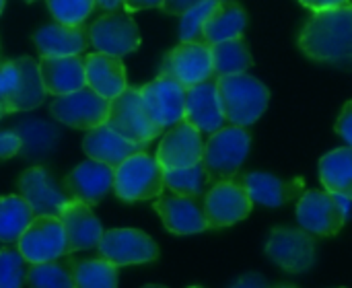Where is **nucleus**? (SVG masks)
<instances>
[{"label": "nucleus", "mask_w": 352, "mask_h": 288, "mask_svg": "<svg viewBox=\"0 0 352 288\" xmlns=\"http://www.w3.org/2000/svg\"><path fill=\"white\" fill-rule=\"evenodd\" d=\"M299 47L316 62L352 68V2L314 12L299 33Z\"/></svg>", "instance_id": "1"}, {"label": "nucleus", "mask_w": 352, "mask_h": 288, "mask_svg": "<svg viewBox=\"0 0 352 288\" xmlns=\"http://www.w3.org/2000/svg\"><path fill=\"white\" fill-rule=\"evenodd\" d=\"M217 93H219L221 111L231 126L245 128V126L258 122L270 103L268 87L245 72L231 74V76H219Z\"/></svg>", "instance_id": "2"}, {"label": "nucleus", "mask_w": 352, "mask_h": 288, "mask_svg": "<svg viewBox=\"0 0 352 288\" xmlns=\"http://www.w3.org/2000/svg\"><path fill=\"white\" fill-rule=\"evenodd\" d=\"M250 146L252 136L243 126H227L210 134V138L204 144L202 165L212 184L235 179L241 165L248 159Z\"/></svg>", "instance_id": "3"}, {"label": "nucleus", "mask_w": 352, "mask_h": 288, "mask_svg": "<svg viewBox=\"0 0 352 288\" xmlns=\"http://www.w3.org/2000/svg\"><path fill=\"white\" fill-rule=\"evenodd\" d=\"M165 171L148 153H136L113 169V192L124 202H142L163 196Z\"/></svg>", "instance_id": "4"}, {"label": "nucleus", "mask_w": 352, "mask_h": 288, "mask_svg": "<svg viewBox=\"0 0 352 288\" xmlns=\"http://www.w3.org/2000/svg\"><path fill=\"white\" fill-rule=\"evenodd\" d=\"M105 124L113 132L124 136L126 140L140 144V146L151 144L157 136L163 134V130L151 120L142 103L140 89H134V87H128L122 95H118L111 101Z\"/></svg>", "instance_id": "5"}, {"label": "nucleus", "mask_w": 352, "mask_h": 288, "mask_svg": "<svg viewBox=\"0 0 352 288\" xmlns=\"http://www.w3.org/2000/svg\"><path fill=\"white\" fill-rule=\"evenodd\" d=\"M349 217V200L330 192L309 190L297 202V221L309 235L332 237L340 233Z\"/></svg>", "instance_id": "6"}, {"label": "nucleus", "mask_w": 352, "mask_h": 288, "mask_svg": "<svg viewBox=\"0 0 352 288\" xmlns=\"http://www.w3.org/2000/svg\"><path fill=\"white\" fill-rule=\"evenodd\" d=\"M27 264H45L70 256L60 217H35L16 241Z\"/></svg>", "instance_id": "7"}, {"label": "nucleus", "mask_w": 352, "mask_h": 288, "mask_svg": "<svg viewBox=\"0 0 352 288\" xmlns=\"http://www.w3.org/2000/svg\"><path fill=\"white\" fill-rule=\"evenodd\" d=\"M109 105L105 97L95 93L91 87H82L74 93L62 95L50 105V113L56 122L76 128V130H95L107 122Z\"/></svg>", "instance_id": "8"}, {"label": "nucleus", "mask_w": 352, "mask_h": 288, "mask_svg": "<svg viewBox=\"0 0 352 288\" xmlns=\"http://www.w3.org/2000/svg\"><path fill=\"white\" fill-rule=\"evenodd\" d=\"M89 41L91 45L109 56H126L140 47V31L134 19L128 12H105L97 16L89 27Z\"/></svg>", "instance_id": "9"}, {"label": "nucleus", "mask_w": 352, "mask_h": 288, "mask_svg": "<svg viewBox=\"0 0 352 288\" xmlns=\"http://www.w3.org/2000/svg\"><path fill=\"white\" fill-rule=\"evenodd\" d=\"M159 74L177 80L186 89H192L200 82L212 80L214 66H212L210 45L208 43H186V41H182L163 58Z\"/></svg>", "instance_id": "10"}, {"label": "nucleus", "mask_w": 352, "mask_h": 288, "mask_svg": "<svg viewBox=\"0 0 352 288\" xmlns=\"http://www.w3.org/2000/svg\"><path fill=\"white\" fill-rule=\"evenodd\" d=\"M99 256L109 264L122 266H136L148 264L159 258L157 243L138 229H111L105 231L99 245Z\"/></svg>", "instance_id": "11"}, {"label": "nucleus", "mask_w": 352, "mask_h": 288, "mask_svg": "<svg viewBox=\"0 0 352 288\" xmlns=\"http://www.w3.org/2000/svg\"><path fill=\"white\" fill-rule=\"evenodd\" d=\"M252 198L237 179L217 181L204 194V212L210 229L231 227L252 212Z\"/></svg>", "instance_id": "12"}, {"label": "nucleus", "mask_w": 352, "mask_h": 288, "mask_svg": "<svg viewBox=\"0 0 352 288\" xmlns=\"http://www.w3.org/2000/svg\"><path fill=\"white\" fill-rule=\"evenodd\" d=\"M186 91L177 80L163 74L140 87L142 103L161 130H169L186 118Z\"/></svg>", "instance_id": "13"}, {"label": "nucleus", "mask_w": 352, "mask_h": 288, "mask_svg": "<svg viewBox=\"0 0 352 288\" xmlns=\"http://www.w3.org/2000/svg\"><path fill=\"white\" fill-rule=\"evenodd\" d=\"M266 254L285 272L301 274L316 264V241L307 231L278 227L268 237Z\"/></svg>", "instance_id": "14"}, {"label": "nucleus", "mask_w": 352, "mask_h": 288, "mask_svg": "<svg viewBox=\"0 0 352 288\" xmlns=\"http://www.w3.org/2000/svg\"><path fill=\"white\" fill-rule=\"evenodd\" d=\"M204 155V142L202 132L194 128L190 122L182 120L173 128H169L157 148L155 159L163 167V171L173 169H186L202 163Z\"/></svg>", "instance_id": "15"}, {"label": "nucleus", "mask_w": 352, "mask_h": 288, "mask_svg": "<svg viewBox=\"0 0 352 288\" xmlns=\"http://www.w3.org/2000/svg\"><path fill=\"white\" fill-rule=\"evenodd\" d=\"M153 208L161 217L165 229L173 235H196L210 229L204 212V198L169 194L159 196Z\"/></svg>", "instance_id": "16"}, {"label": "nucleus", "mask_w": 352, "mask_h": 288, "mask_svg": "<svg viewBox=\"0 0 352 288\" xmlns=\"http://www.w3.org/2000/svg\"><path fill=\"white\" fill-rule=\"evenodd\" d=\"M113 188V167L99 161H85L64 177V194L70 200L95 206Z\"/></svg>", "instance_id": "17"}, {"label": "nucleus", "mask_w": 352, "mask_h": 288, "mask_svg": "<svg viewBox=\"0 0 352 288\" xmlns=\"http://www.w3.org/2000/svg\"><path fill=\"white\" fill-rule=\"evenodd\" d=\"M19 192L33 208L35 217H60L70 200L43 167H31L19 177Z\"/></svg>", "instance_id": "18"}, {"label": "nucleus", "mask_w": 352, "mask_h": 288, "mask_svg": "<svg viewBox=\"0 0 352 288\" xmlns=\"http://www.w3.org/2000/svg\"><path fill=\"white\" fill-rule=\"evenodd\" d=\"M60 221L66 233L68 252H87L99 245L103 237V227L93 214L91 206L78 200H68L60 212Z\"/></svg>", "instance_id": "19"}, {"label": "nucleus", "mask_w": 352, "mask_h": 288, "mask_svg": "<svg viewBox=\"0 0 352 288\" xmlns=\"http://www.w3.org/2000/svg\"><path fill=\"white\" fill-rule=\"evenodd\" d=\"M237 181L248 190L254 204H262V206H270V208H276L295 198H301L303 190H305V181L301 177L285 181L276 175L264 173V171L245 173V175L237 177Z\"/></svg>", "instance_id": "20"}, {"label": "nucleus", "mask_w": 352, "mask_h": 288, "mask_svg": "<svg viewBox=\"0 0 352 288\" xmlns=\"http://www.w3.org/2000/svg\"><path fill=\"white\" fill-rule=\"evenodd\" d=\"M33 43L41 58L80 56L89 47V29L85 25H62L50 23L33 33Z\"/></svg>", "instance_id": "21"}, {"label": "nucleus", "mask_w": 352, "mask_h": 288, "mask_svg": "<svg viewBox=\"0 0 352 288\" xmlns=\"http://www.w3.org/2000/svg\"><path fill=\"white\" fill-rule=\"evenodd\" d=\"M186 122L198 128L202 134H214L227 122L217 93V80L200 82L186 91Z\"/></svg>", "instance_id": "22"}, {"label": "nucleus", "mask_w": 352, "mask_h": 288, "mask_svg": "<svg viewBox=\"0 0 352 288\" xmlns=\"http://www.w3.org/2000/svg\"><path fill=\"white\" fill-rule=\"evenodd\" d=\"M85 78H87V87H91L107 101H113L118 95H122L128 89L126 68L122 58L101 52L85 56Z\"/></svg>", "instance_id": "23"}, {"label": "nucleus", "mask_w": 352, "mask_h": 288, "mask_svg": "<svg viewBox=\"0 0 352 288\" xmlns=\"http://www.w3.org/2000/svg\"><path fill=\"white\" fill-rule=\"evenodd\" d=\"M39 72L43 87L50 95L62 97L87 87L85 78V58L62 56V58H41Z\"/></svg>", "instance_id": "24"}, {"label": "nucleus", "mask_w": 352, "mask_h": 288, "mask_svg": "<svg viewBox=\"0 0 352 288\" xmlns=\"http://www.w3.org/2000/svg\"><path fill=\"white\" fill-rule=\"evenodd\" d=\"M82 148L89 155V159L105 163V165L116 169L118 165H122L132 155L142 153L146 146H140V144L126 140L124 136L113 132L107 124H103L95 130H89V134L82 140Z\"/></svg>", "instance_id": "25"}, {"label": "nucleus", "mask_w": 352, "mask_h": 288, "mask_svg": "<svg viewBox=\"0 0 352 288\" xmlns=\"http://www.w3.org/2000/svg\"><path fill=\"white\" fill-rule=\"evenodd\" d=\"M248 25V14L243 6L235 0H217L212 6L206 23H204V41L208 45L227 41V39H237L243 35Z\"/></svg>", "instance_id": "26"}, {"label": "nucleus", "mask_w": 352, "mask_h": 288, "mask_svg": "<svg viewBox=\"0 0 352 288\" xmlns=\"http://www.w3.org/2000/svg\"><path fill=\"white\" fill-rule=\"evenodd\" d=\"M320 179L326 192L352 200V146L330 151L320 159Z\"/></svg>", "instance_id": "27"}, {"label": "nucleus", "mask_w": 352, "mask_h": 288, "mask_svg": "<svg viewBox=\"0 0 352 288\" xmlns=\"http://www.w3.org/2000/svg\"><path fill=\"white\" fill-rule=\"evenodd\" d=\"M16 134L21 138V157L29 161H41L50 157L58 144V128L43 122V120H23L16 128Z\"/></svg>", "instance_id": "28"}, {"label": "nucleus", "mask_w": 352, "mask_h": 288, "mask_svg": "<svg viewBox=\"0 0 352 288\" xmlns=\"http://www.w3.org/2000/svg\"><path fill=\"white\" fill-rule=\"evenodd\" d=\"M35 212L23 196L0 198V243H16L27 227L33 223Z\"/></svg>", "instance_id": "29"}, {"label": "nucleus", "mask_w": 352, "mask_h": 288, "mask_svg": "<svg viewBox=\"0 0 352 288\" xmlns=\"http://www.w3.org/2000/svg\"><path fill=\"white\" fill-rule=\"evenodd\" d=\"M212 49V66L214 76H231V74H243L254 66V58L241 37L227 39L221 43L210 45Z\"/></svg>", "instance_id": "30"}, {"label": "nucleus", "mask_w": 352, "mask_h": 288, "mask_svg": "<svg viewBox=\"0 0 352 288\" xmlns=\"http://www.w3.org/2000/svg\"><path fill=\"white\" fill-rule=\"evenodd\" d=\"M16 62L21 66V87H19L14 105H12V113L31 111V109L39 107L47 95L43 80H41L39 64L31 56H21V58H16Z\"/></svg>", "instance_id": "31"}, {"label": "nucleus", "mask_w": 352, "mask_h": 288, "mask_svg": "<svg viewBox=\"0 0 352 288\" xmlns=\"http://www.w3.org/2000/svg\"><path fill=\"white\" fill-rule=\"evenodd\" d=\"M212 179L208 177L202 163L186 169H173L165 171V188L171 190V194L188 196V198H204V194L210 190Z\"/></svg>", "instance_id": "32"}, {"label": "nucleus", "mask_w": 352, "mask_h": 288, "mask_svg": "<svg viewBox=\"0 0 352 288\" xmlns=\"http://www.w3.org/2000/svg\"><path fill=\"white\" fill-rule=\"evenodd\" d=\"M76 288H118V266L107 260H82L72 264Z\"/></svg>", "instance_id": "33"}, {"label": "nucleus", "mask_w": 352, "mask_h": 288, "mask_svg": "<svg viewBox=\"0 0 352 288\" xmlns=\"http://www.w3.org/2000/svg\"><path fill=\"white\" fill-rule=\"evenodd\" d=\"M60 260L45 262V264H31V268L27 270L29 288H76L72 274L74 262L64 264Z\"/></svg>", "instance_id": "34"}, {"label": "nucleus", "mask_w": 352, "mask_h": 288, "mask_svg": "<svg viewBox=\"0 0 352 288\" xmlns=\"http://www.w3.org/2000/svg\"><path fill=\"white\" fill-rule=\"evenodd\" d=\"M217 4V0H202L198 6L190 8L188 12L182 14L179 21V39L186 43H206L204 41V23L212 10V6Z\"/></svg>", "instance_id": "35"}, {"label": "nucleus", "mask_w": 352, "mask_h": 288, "mask_svg": "<svg viewBox=\"0 0 352 288\" xmlns=\"http://www.w3.org/2000/svg\"><path fill=\"white\" fill-rule=\"evenodd\" d=\"M56 23L62 25H82L95 8V0H45Z\"/></svg>", "instance_id": "36"}, {"label": "nucleus", "mask_w": 352, "mask_h": 288, "mask_svg": "<svg viewBox=\"0 0 352 288\" xmlns=\"http://www.w3.org/2000/svg\"><path fill=\"white\" fill-rule=\"evenodd\" d=\"M25 258L19 250H0V288H21L27 280Z\"/></svg>", "instance_id": "37"}, {"label": "nucleus", "mask_w": 352, "mask_h": 288, "mask_svg": "<svg viewBox=\"0 0 352 288\" xmlns=\"http://www.w3.org/2000/svg\"><path fill=\"white\" fill-rule=\"evenodd\" d=\"M21 87V66L16 60L0 62V105L4 113H12L14 99Z\"/></svg>", "instance_id": "38"}, {"label": "nucleus", "mask_w": 352, "mask_h": 288, "mask_svg": "<svg viewBox=\"0 0 352 288\" xmlns=\"http://www.w3.org/2000/svg\"><path fill=\"white\" fill-rule=\"evenodd\" d=\"M21 153V138L16 132H0V161L12 159Z\"/></svg>", "instance_id": "39"}, {"label": "nucleus", "mask_w": 352, "mask_h": 288, "mask_svg": "<svg viewBox=\"0 0 352 288\" xmlns=\"http://www.w3.org/2000/svg\"><path fill=\"white\" fill-rule=\"evenodd\" d=\"M336 132L349 142V146H352V101L344 103L336 122Z\"/></svg>", "instance_id": "40"}, {"label": "nucleus", "mask_w": 352, "mask_h": 288, "mask_svg": "<svg viewBox=\"0 0 352 288\" xmlns=\"http://www.w3.org/2000/svg\"><path fill=\"white\" fill-rule=\"evenodd\" d=\"M200 2H202V0H165L163 6H161V10L167 12V14H177V16H182L184 12H188L190 8L198 6Z\"/></svg>", "instance_id": "41"}, {"label": "nucleus", "mask_w": 352, "mask_h": 288, "mask_svg": "<svg viewBox=\"0 0 352 288\" xmlns=\"http://www.w3.org/2000/svg\"><path fill=\"white\" fill-rule=\"evenodd\" d=\"M305 8H309L311 12H324V10H332V8H340L344 4H351V0H299Z\"/></svg>", "instance_id": "42"}, {"label": "nucleus", "mask_w": 352, "mask_h": 288, "mask_svg": "<svg viewBox=\"0 0 352 288\" xmlns=\"http://www.w3.org/2000/svg\"><path fill=\"white\" fill-rule=\"evenodd\" d=\"M165 0H124V10L128 14L138 12V10H146V8H161Z\"/></svg>", "instance_id": "43"}, {"label": "nucleus", "mask_w": 352, "mask_h": 288, "mask_svg": "<svg viewBox=\"0 0 352 288\" xmlns=\"http://www.w3.org/2000/svg\"><path fill=\"white\" fill-rule=\"evenodd\" d=\"M231 288H270L268 287V283H266V278L264 276H260V274H245V276H241L235 285Z\"/></svg>", "instance_id": "44"}, {"label": "nucleus", "mask_w": 352, "mask_h": 288, "mask_svg": "<svg viewBox=\"0 0 352 288\" xmlns=\"http://www.w3.org/2000/svg\"><path fill=\"white\" fill-rule=\"evenodd\" d=\"M95 4H97L99 8H103V10L113 12V10H118L120 6H124V0H95Z\"/></svg>", "instance_id": "45"}, {"label": "nucleus", "mask_w": 352, "mask_h": 288, "mask_svg": "<svg viewBox=\"0 0 352 288\" xmlns=\"http://www.w3.org/2000/svg\"><path fill=\"white\" fill-rule=\"evenodd\" d=\"M142 288H167V287H161V285H148V287H142Z\"/></svg>", "instance_id": "46"}, {"label": "nucleus", "mask_w": 352, "mask_h": 288, "mask_svg": "<svg viewBox=\"0 0 352 288\" xmlns=\"http://www.w3.org/2000/svg\"><path fill=\"white\" fill-rule=\"evenodd\" d=\"M4 115H6V113H4V109H2V105H0V120H2Z\"/></svg>", "instance_id": "47"}, {"label": "nucleus", "mask_w": 352, "mask_h": 288, "mask_svg": "<svg viewBox=\"0 0 352 288\" xmlns=\"http://www.w3.org/2000/svg\"><path fill=\"white\" fill-rule=\"evenodd\" d=\"M4 2H6V0H0V12H2V8H4Z\"/></svg>", "instance_id": "48"}, {"label": "nucleus", "mask_w": 352, "mask_h": 288, "mask_svg": "<svg viewBox=\"0 0 352 288\" xmlns=\"http://www.w3.org/2000/svg\"><path fill=\"white\" fill-rule=\"evenodd\" d=\"M274 288H293V287H287V285H278V287H274Z\"/></svg>", "instance_id": "49"}, {"label": "nucleus", "mask_w": 352, "mask_h": 288, "mask_svg": "<svg viewBox=\"0 0 352 288\" xmlns=\"http://www.w3.org/2000/svg\"><path fill=\"white\" fill-rule=\"evenodd\" d=\"M27 2H35V0H27Z\"/></svg>", "instance_id": "50"}, {"label": "nucleus", "mask_w": 352, "mask_h": 288, "mask_svg": "<svg viewBox=\"0 0 352 288\" xmlns=\"http://www.w3.org/2000/svg\"><path fill=\"white\" fill-rule=\"evenodd\" d=\"M192 288H198V287H192Z\"/></svg>", "instance_id": "51"}, {"label": "nucleus", "mask_w": 352, "mask_h": 288, "mask_svg": "<svg viewBox=\"0 0 352 288\" xmlns=\"http://www.w3.org/2000/svg\"><path fill=\"white\" fill-rule=\"evenodd\" d=\"M219 2H221V0H219Z\"/></svg>", "instance_id": "52"}]
</instances>
